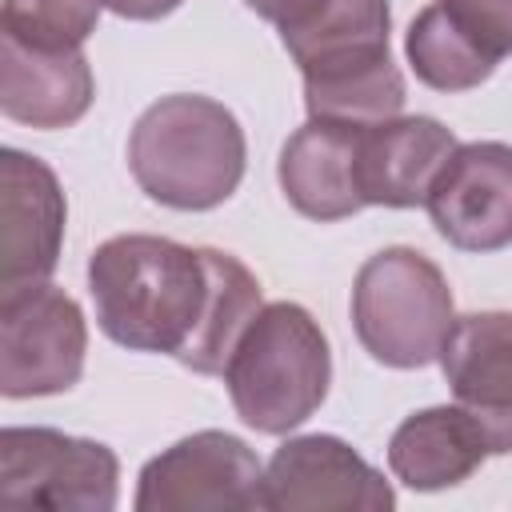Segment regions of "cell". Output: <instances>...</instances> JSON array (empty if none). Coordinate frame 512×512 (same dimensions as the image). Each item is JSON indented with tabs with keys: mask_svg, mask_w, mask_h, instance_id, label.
<instances>
[{
	"mask_svg": "<svg viewBox=\"0 0 512 512\" xmlns=\"http://www.w3.org/2000/svg\"><path fill=\"white\" fill-rule=\"evenodd\" d=\"M104 0H4L0 36L36 52H80L96 32Z\"/></svg>",
	"mask_w": 512,
	"mask_h": 512,
	"instance_id": "d6986e66",
	"label": "cell"
},
{
	"mask_svg": "<svg viewBox=\"0 0 512 512\" xmlns=\"http://www.w3.org/2000/svg\"><path fill=\"white\" fill-rule=\"evenodd\" d=\"M360 124H336V120H312L288 136L280 148V188L288 204L308 220H344L356 216L364 204L360 176H356V152H360Z\"/></svg>",
	"mask_w": 512,
	"mask_h": 512,
	"instance_id": "4fadbf2b",
	"label": "cell"
},
{
	"mask_svg": "<svg viewBox=\"0 0 512 512\" xmlns=\"http://www.w3.org/2000/svg\"><path fill=\"white\" fill-rule=\"evenodd\" d=\"M68 204L56 172L16 148L0 156V296L48 284L64 244Z\"/></svg>",
	"mask_w": 512,
	"mask_h": 512,
	"instance_id": "9c48e42d",
	"label": "cell"
},
{
	"mask_svg": "<svg viewBox=\"0 0 512 512\" xmlns=\"http://www.w3.org/2000/svg\"><path fill=\"white\" fill-rule=\"evenodd\" d=\"M456 308L444 272L416 248L368 256L352 284V328L388 368H424L440 356Z\"/></svg>",
	"mask_w": 512,
	"mask_h": 512,
	"instance_id": "277c9868",
	"label": "cell"
},
{
	"mask_svg": "<svg viewBox=\"0 0 512 512\" xmlns=\"http://www.w3.org/2000/svg\"><path fill=\"white\" fill-rule=\"evenodd\" d=\"M392 484L340 436H292L264 468L272 512H388Z\"/></svg>",
	"mask_w": 512,
	"mask_h": 512,
	"instance_id": "ba28073f",
	"label": "cell"
},
{
	"mask_svg": "<svg viewBox=\"0 0 512 512\" xmlns=\"http://www.w3.org/2000/svg\"><path fill=\"white\" fill-rule=\"evenodd\" d=\"M244 4H248V8L256 12V16H264V20L280 24V20H284V16L292 12V8H300L304 0H244Z\"/></svg>",
	"mask_w": 512,
	"mask_h": 512,
	"instance_id": "7402d4cb",
	"label": "cell"
},
{
	"mask_svg": "<svg viewBox=\"0 0 512 512\" xmlns=\"http://www.w3.org/2000/svg\"><path fill=\"white\" fill-rule=\"evenodd\" d=\"M88 324L52 284L0 296V392L8 400L68 392L84 372Z\"/></svg>",
	"mask_w": 512,
	"mask_h": 512,
	"instance_id": "52a82bcc",
	"label": "cell"
},
{
	"mask_svg": "<svg viewBox=\"0 0 512 512\" xmlns=\"http://www.w3.org/2000/svg\"><path fill=\"white\" fill-rule=\"evenodd\" d=\"M88 292L108 340L132 352H168L200 376L228 368L264 308L260 280L236 256L148 232L104 240L88 260Z\"/></svg>",
	"mask_w": 512,
	"mask_h": 512,
	"instance_id": "6da1fadb",
	"label": "cell"
},
{
	"mask_svg": "<svg viewBox=\"0 0 512 512\" xmlns=\"http://www.w3.org/2000/svg\"><path fill=\"white\" fill-rule=\"evenodd\" d=\"M440 372L456 404L480 424L488 452H512V312H468L452 320Z\"/></svg>",
	"mask_w": 512,
	"mask_h": 512,
	"instance_id": "8fae6325",
	"label": "cell"
},
{
	"mask_svg": "<svg viewBox=\"0 0 512 512\" xmlns=\"http://www.w3.org/2000/svg\"><path fill=\"white\" fill-rule=\"evenodd\" d=\"M120 492V460L100 440L56 428L0 432L4 512H108Z\"/></svg>",
	"mask_w": 512,
	"mask_h": 512,
	"instance_id": "5b68a950",
	"label": "cell"
},
{
	"mask_svg": "<svg viewBox=\"0 0 512 512\" xmlns=\"http://www.w3.org/2000/svg\"><path fill=\"white\" fill-rule=\"evenodd\" d=\"M304 108L312 120H336V124H380L400 116L404 108V76L392 64V52L304 72Z\"/></svg>",
	"mask_w": 512,
	"mask_h": 512,
	"instance_id": "e0dca14e",
	"label": "cell"
},
{
	"mask_svg": "<svg viewBox=\"0 0 512 512\" xmlns=\"http://www.w3.org/2000/svg\"><path fill=\"white\" fill-rule=\"evenodd\" d=\"M436 232L460 252H500L512 244V144H456L424 200Z\"/></svg>",
	"mask_w": 512,
	"mask_h": 512,
	"instance_id": "30bf717a",
	"label": "cell"
},
{
	"mask_svg": "<svg viewBox=\"0 0 512 512\" xmlns=\"http://www.w3.org/2000/svg\"><path fill=\"white\" fill-rule=\"evenodd\" d=\"M244 128L212 96L176 92L140 112L128 136V168L136 184L164 208L208 212L244 180Z\"/></svg>",
	"mask_w": 512,
	"mask_h": 512,
	"instance_id": "7a4b0ae2",
	"label": "cell"
},
{
	"mask_svg": "<svg viewBox=\"0 0 512 512\" xmlns=\"http://www.w3.org/2000/svg\"><path fill=\"white\" fill-rule=\"evenodd\" d=\"M224 384L236 416L248 428L264 436H284L304 424L328 396V336L308 308L292 300L264 304L232 348Z\"/></svg>",
	"mask_w": 512,
	"mask_h": 512,
	"instance_id": "3957f363",
	"label": "cell"
},
{
	"mask_svg": "<svg viewBox=\"0 0 512 512\" xmlns=\"http://www.w3.org/2000/svg\"><path fill=\"white\" fill-rule=\"evenodd\" d=\"M96 96L84 52H36L0 36V108L28 128H68Z\"/></svg>",
	"mask_w": 512,
	"mask_h": 512,
	"instance_id": "5bb4252c",
	"label": "cell"
},
{
	"mask_svg": "<svg viewBox=\"0 0 512 512\" xmlns=\"http://www.w3.org/2000/svg\"><path fill=\"white\" fill-rule=\"evenodd\" d=\"M488 440L460 404H436L412 412L388 440V468L416 492H440L464 484L484 460Z\"/></svg>",
	"mask_w": 512,
	"mask_h": 512,
	"instance_id": "9a60e30c",
	"label": "cell"
},
{
	"mask_svg": "<svg viewBox=\"0 0 512 512\" xmlns=\"http://www.w3.org/2000/svg\"><path fill=\"white\" fill-rule=\"evenodd\" d=\"M184 0H104V8H112L124 20H160L168 12H176Z\"/></svg>",
	"mask_w": 512,
	"mask_h": 512,
	"instance_id": "44dd1931",
	"label": "cell"
},
{
	"mask_svg": "<svg viewBox=\"0 0 512 512\" xmlns=\"http://www.w3.org/2000/svg\"><path fill=\"white\" fill-rule=\"evenodd\" d=\"M264 508V464L232 432H192L140 468L136 512H252Z\"/></svg>",
	"mask_w": 512,
	"mask_h": 512,
	"instance_id": "8992f818",
	"label": "cell"
},
{
	"mask_svg": "<svg viewBox=\"0 0 512 512\" xmlns=\"http://www.w3.org/2000/svg\"><path fill=\"white\" fill-rule=\"evenodd\" d=\"M452 24L496 64L512 52V0H440Z\"/></svg>",
	"mask_w": 512,
	"mask_h": 512,
	"instance_id": "ffe728a7",
	"label": "cell"
},
{
	"mask_svg": "<svg viewBox=\"0 0 512 512\" xmlns=\"http://www.w3.org/2000/svg\"><path fill=\"white\" fill-rule=\"evenodd\" d=\"M456 152V136L432 116H392L360 132L356 176L364 204L416 208Z\"/></svg>",
	"mask_w": 512,
	"mask_h": 512,
	"instance_id": "7c38bea8",
	"label": "cell"
},
{
	"mask_svg": "<svg viewBox=\"0 0 512 512\" xmlns=\"http://www.w3.org/2000/svg\"><path fill=\"white\" fill-rule=\"evenodd\" d=\"M404 52L408 64L416 72L420 84L436 88V92H468L476 84H484L496 72V60L484 56L444 12L440 0H432L404 36Z\"/></svg>",
	"mask_w": 512,
	"mask_h": 512,
	"instance_id": "ac0fdd59",
	"label": "cell"
},
{
	"mask_svg": "<svg viewBox=\"0 0 512 512\" xmlns=\"http://www.w3.org/2000/svg\"><path fill=\"white\" fill-rule=\"evenodd\" d=\"M392 8L388 0H304L276 32L300 72H320L388 52Z\"/></svg>",
	"mask_w": 512,
	"mask_h": 512,
	"instance_id": "2e32d148",
	"label": "cell"
}]
</instances>
